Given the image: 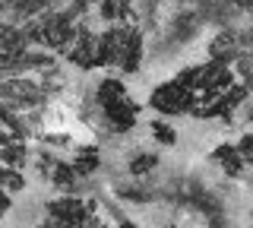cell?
Instances as JSON below:
<instances>
[{"instance_id":"cell-7","label":"cell","mask_w":253,"mask_h":228,"mask_svg":"<svg viewBox=\"0 0 253 228\" xmlns=\"http://www.w3.org/2000/svg\"><path fill=\"white\" fill-rule=\"evenodd\" d=\"M152 137L162 146H174V143H177V130H174L171 124H165V121H152Z\"/></svg>"},{"instance_id":"cell-9","label":"cell","mask_w":253,"mask_h":228,"mask_svg":"<svg viewBox=\"0 0 253 228\" xmlns=\"http://www.w3.org/2000/svg\"><path fill=\"white\" fill-rule=\"evenodd\" d=\"M101 16H105V19L126 16V6H121V0H101Z\"/></svg>"},{"instance_id":"cell-12","label":"cell","mask_w":253,"mask_h":228,"mask_svg":"<svg viewBox=\"0 0 253 228\" xmlns=\"http://www.w3.org/2000/svg\"><path fill=\"white\" fill-rule=\"evenodd\" d=\"M38 228H51V225H38Z\"/></svg>"},{"instance_id":"cell-1","label":"cell","mask_w":253,"mask_h":228,"mask_svg":"<svg viewBox=\"0 0 253 228\" xmlns=\"http://www.w3.org/2000/svg\"><path fill=\"white\" fill-rule=\"evenodd\" d=\"M98 105H101V114H105L108 127L114 133H126L133 130L139 117V105L130 98L126 86L121 80H101L98 83Z\"/></svg>"},{"instance_id":"cell-11","label":"cell","mask_w":253,"mask_h":228,"mask_svg":"<svg viewBox=\"0 0 253 228\" xmlns=\"http://www.w3.org/2000/svg\"><path fill=\"white\" fill-rule=\"evenodd\" d=\"M121 228H136V225H133V222H124V225H121Z\"/></svg>"},{"instance_id":"cell-2","label":"cell","mask_w":253,"mask_h":228,"mask_svg":"<svg viewBox=\"0 0 253 228\" xmlns=\"http://www.w3.org/2000/svg\"><path fill=\"white\" fill-rule=\"evenodd\" d=\"M139 64H142V38L133 26H124V48H121L117 67H121L124 73H136Z\"/></svg>"},{"instance_id":"cell-3","label":"cell","mask_w":253,"mask_h":228,"mask_svg":"<svg viewBox=\"0 0 253 228\" xmlns=\"http://www.w3.org/2000/svg\"><path fill=\"white\" fill-rule=\"evenodd\" d=\"M212 159H215L221 168L228 171V175H241L244 171V155H241V149H237V143H221L215 146V152H212Z\"/></svg>"},{"instance_id":"cell-10","label":"cell","mask_w":253,"mask_h":228,"mask_svg":"<svg viewBox=\"0 0 253 228\" xmlns=\"http://www.w3.org/2000/svg\"><path fill=\"white\" fill-rule=\"evenodd\" d=\"M237 149H241L244 162H247V165H253V133H250V137H244L241 143H237Z\"/></svg>"},{"instance_id":"cell-8","label":"cell","mask_w":253,"mask_h":228,"mask_svg":"<svg viewBox=\"0 0 253 228\" xmlns=\"http://www.w3.org/2000/svg\"><path fill=\"white\" fill-rule=\"evenodd\" d=\"M0 187H3L6 193H19L22 187H26V178H22L16 168H6V171H3V178H0Z\"/></svg>"},{"instance_id":"cell-5","label":"cell","mask_w":253,"mask_h":228,"mask_svg":"<svg viewBox=\"0 0 253 228\" xmlns=\"http://www.w3.org/2000/svg\"><path fill=\"white\" fill-rule=\"evenodd\" d=\"M26 159H29L26 143H10V146L0 149V165H6V168H16V171H19L22 165H26Z\"/></svg>"},{"instance_id":"cell-4","label":"cell","mask_w":253,"mask_h":228,"mask_svg":"<svg viewBox=\"0 0 253 228\" xmlns=\"http://www.w3.org/2000/svg\"><path fill=\"white\" fill-rule=\"evenodd\" d=\"M98 162H101L98 146H79V149H76V155H73V165H70V168L76 171V178H89L92 171L98 168Z\"/></svg>"},{"instance_id":"cell-6","label":"cell","mask_w":253,"mask_h":228,"mask_svg":"<svg viewBox=\"0 0 253 228\" xmlns=\"http://www.w3.org/2000/svg\"><path fill=\"white\" fill-rule=\"evenodd\" d=\"M158 165V155L155 152H139V155H133L130 159V165H126V171H130V175H146V171H152Z\"/></svg>"}]
</instances>
